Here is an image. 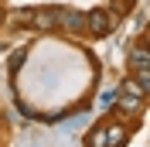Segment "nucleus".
Masks as SVG:
<instances>
[{
	"mask_svg": "<svg viewBox=\"0 0 150 147\" xmlns=\"http://www.w3.org/2000/svg\"><path fill=\"white\" fill-rule=\"evenodd\" d=\"M58 31L65 34H85V14L82 10H58Z\"/></svg>",
	"mask_w": 150,
	"mask_h": 147,
	"instance_id": "f03ea898",
	"label": "nucleus"
},
{
	"mask_svg": "<svg viewBox=\"0 0 150 147\" xmlns=\"http://www.w3.org/2000/svg\"><path fill=\"white\" fill-rule=\"evenodd\" d=\"M133 4H137V0H109V7H106V10H109L112 17H120V14H130Z\"/></svg>",
	"mask_w": 150,
	"mask_h": 147,
	"instance_id": "6e6552de",
	"label": "nucleus"
},
{
	"mask_svg": "<svg viewBox=\"0 0 150 147\" xmlns=\"http://www.w3.org/2000/svg\"><path fill=\"white\" fill-rule=\"evenodd\" d=\"M126 140H130V130L123 123H109L106 127V147H126Z\"/></svg>",
	"mask_w": 150,
	"mask_h": 147,
	"instance_id": "423d86ee",
	"label": "nucleus"
},
{
	"mask_svg": "<svg viewBox=\"0 0 150 147\" xmlns=\"http://www.w3.org/2000/svg\"><path fill=\"white\" fill-rule=\"evenodd\" d=\"M126 62H130L133 72H137V69H150V55H147V41H143V38L133 45V51L126 55Z\"/></svg>",
	"mask_w": 150,
	"mask_h": 147,
	"instance_id": "39448f33",
	"label": "nucleus"
},
{
	"mask_svg": "<svg viewBox=\"0 0 150 147\" xmlns=\"http://www.w3.org/2000/svg\"><path fill=\"white\" fill-rule=\"evenodd\" d=\"M85 147H106V127H103V123L85 133Z\"/></svg>",
	"mask_w": 150,
	"mask_h": 147,
	"instance_id": "0eeeda50",
	"label": "nucleus"
},
{
	"mask_svg": "<svg viewBox=\"0 0 150 147\" xmlns=\"http://www.w3.org/2000/svg\"><path fill=\"white\" fill-rule=\"evenodd\" d=\"M112 24H116V17H112L106 7H92L89 14H85V34H96V38H106L112 31Z\"/></svg>",
	"mask_w": 150,
	"mask_h": 147,
	"instance_id": "f257e3e1",
	"label": "nucleus"
},
{
	"mask_svg": "<svg viewBox=\"0 0 150 147\" xmlns=\"http://www.w3.org/2000/svg\"><path fill=\"white\" fill-rule=\"evenodd\" d=\"M31 21H34V31H58V7L31 10Z\"/></svg>",
	"mask_w": 150,
	"mask_h": 147,
	"instance_id": "7ed1b4c3",
	"label": "nucleus"
},
{
	"mask_svg": "<svg viewBox=\"0 0 150 147\" xmlns=\"http://www.w3.org/2000/svg\"><path fill=\"white\" fill-rule=\"evenodd\" d=\"M112 99L120 103V110H126V113H140L143 110V96L140 92H130V89H120Z\"/></svg>",
	"mask_w": 150,
	"mask_h": 147,
	"instance_id": "20e7f679",
	"label": "nucleus"
}]
</instances>
